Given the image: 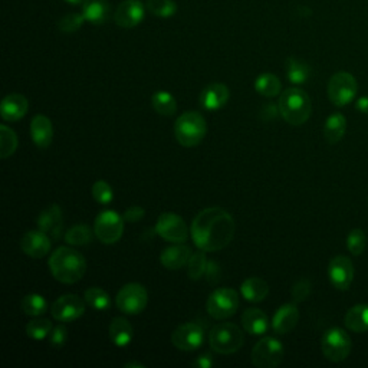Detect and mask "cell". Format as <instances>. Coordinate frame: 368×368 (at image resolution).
Masks as SVG:
<instances>
[{
  "label": "cell",
  "instance_id": "cell-1",
  "mask_svg": "<svg viewBox=\"0 0 368 368\" xmlns=\"http://www.w3.org/2000/svg\"><path fill=\"white\" fill-rule=\"evenodd\" d=\"M235 230L232 214L222 207H207L193 219L190 233L198 249L218 252L233 240Z\"/></svg>",
  "mask_w": 368,
  "mask_h": 368
},
{
  "label": "cell",
  "instance_id": "cell-2",
  "mask_svg": "<svg viewBox=\"0 0 368 368\" xmlns=\"http://www.w3.org/2000/svg\"><path fill=\"white\" fill-rule=\"evenodd\" d=\"M49 271L54 278L60 282L72 285L81 281L87 272L85 257L75 249L60 246L49 257Z\"/></svg>",
  "mask_w": 368,
  "mask_h": 368
},
{
  "label": "cell",
  "instance_id": "cell-3",
  "mask_svg": "<svg viewBox=\"0 0 368 368\" xmlns=\"http://www.w3.org/2000/svg\"><path fill=\"white\" fill-rule=\"evenodd\" d=\"M278 106L281 117L294 127L305 124L312 113L311 98L301 88H288L284 91Z\"/></svg>",
  "mask_w": 368,
  "mask_h": 368
},
{
  "label": "cell",
  "instance_id": "cell-4",
  "mask_svg": "<svg viewBox=\"0 0 368 368\" xmlns=\"http://www.w3.org/2000/svg\"><path fill=\"white\" fill-rule=\"evenodd\" d=\"M207 134V122L200 113L181 114L174 124V137L180 146L192 148L200 144Z\"/></svg>",
  "mask_w": 368,
  "mask_h": 368
},
{
  "label": "cell",
  "instance_id": "cell-5",
  "mask_svg": "<svg viewBox=\"0 0 368 368\" xmlns=\"http://www.w3.org/2000/svg\"><path fill=\"white\" fill-rule=\"evenodd\" d=\"M244 343L242 330L232 322H220L214 325L209 334L210 348L220 356H230L238 352Z\"/></svg>",
  "mask_w": 368,
  "mask_h": 368
},
{
  "label": "cell",
  "instance_id": "cell-6",
  "mask_svg": "<svg viewBox=\"0 0 368 368\" xmlns=\"http://www.w3.org/2000/svg\"><path fill=\"white\" fill-rule=\"evenodd\" d=\"M239 294L232 288H220L210 294L206 310L214 319H227L233 317L239 308Z\"/></svg>",
  "mask_w": 368,
  "mask_h": 368
},
{
  "label": "cell",
  "instance_id": "cell-7",
  "mask_svg": "<svg viewBox=\"0 0 368 368\" xmlns=\"http://www.w3.org/2000/svg\"><path fill=\"white\" fill-rule=\"evenodd\" d=\"M148 303V292L141 284H127L122 286L115 298L117 308L127 315L141 314Z\"/></svg>",
  "mask_w": 368,
  "mask_h": 368
},
{
  "label": "cell",
  "instance_id": "cell-8",
  "mask_svg": "<svg viewBox=\"0 0 368 368\" xmlns=\"http://www.w3.org/2000/svg\"><path fill=\"white\" fill-rule=\"evenodd\" d=\"M349 335L341 328L328 330L321 341V349L324 357L332 363L344 361L351 352Z\"/></svg>",
  "mask_w": 368,
  "mask_h": 368
},
{
  "label": "cell",
  "instance_id": "cell-9",
  "mask_svg": "<svg viewBox=\"0 0 368 368\" xmlns=\"http://www.w3.org/2000/svg\"><path fill=\"white\" fill-rule=\"evenodd\" d=\"M285 356L284 345L273 336H265L252 349V364L257 368L278 367Z\"/></svg>",
  "mask_w": 368,
  "mask_h": 368
},
{
  "label": "cell",
  "instance_id": "cell-10",
  "mask_svg": "<svg viewBox=\"0 0 368 368\" xmlns=\"http://www.w3.org/2000/svg\"><path fill=\"white\" fill-rule=\"evenodd\" d=\"M124 218L113 210L101 211L94 223V232L104 244L117 243L124 233Z\"/></svg>",
  "mask_w": 368,
  "mask_h": 368
},
{
  "label": "cell",
  "instance_id": "cell-11",
  "mask_svg": "<svg viewBox=\"0 0 368 368\" xmlns=\"http://www.w3.org/2000/svg\"><path fill=\"white\" fill-rule=\"evenodd\" d=\"M357 80L348 72H336L328 82V98L336 106H345L357 95Z\"/></svg>",
  "mask_w": 368,
  "mask_h": 368
},
{
  "label": "cell",
  "instance_id": "cell-12",
  "mask_svg": "<svg viewBox=\"0 0 368 368\" xmlns=\"http://www.w3.org/2000/svg\"><path fill=\"white\" fill-rule=\"evenodd\" d=\"M156 233L172 243H184L189 238V229L179 214L176 213H163L156 223Z\"/></svg>",
  "mask_w": 368,
  "mask_h": 368
},
{
  "label": "cell",
  "instance_id": "cell-13",
  "mask_svg": "<svg viewBox=\"0 0 368 368\" xmlns=\"http://www.w3.org/2000/svg\"><path fill=\"white\" fill-rule=\"evenodd\" d=\"M205 340L206 332L203 327L196 324V322L183 324L172 334V344L180 351H196L203 345Z\"/></svg>",
  "mask_w": 368,
  "mask_h": 368
},
{
  "label": "cell",
  "instance_id": "cell-14",
  "mask_svg": "<svg viewBox=\"0 0 368 368\" xmlns=\"http://www.w3.org/2000/svg\"><path fill=\"white\" fill-rule=\"evenodd\" d=\"M85 312V302L73 294L59 297L51 308L52 317L59 322H73Z\"/></svg>",
  "mask_w": 368,
  "mask_h": 368
},
{
  "label": "cell",
  "instance_id": "cell-15",
  "mask_svg": "<svg viewBox=\"0 0 368 368\" xmlns=\"http://www.w3.org/2000/svg\"><path fill=\"white\" fill-rule=\"evenodd\" d=\"M146 16V6L141 0H124L114 13V21L119 27L131 29L140 25Z\"/></svg>",
  "mask_w": 368,
  "mask_h": 368
},
{
  "label": "cell",
  "instance_id": "cell-16",
  "mask_svg": "<svg viewBox=\"0 0 368 368\" xmlns=\"http://www.w3.org/2000/svg\"><path fill=\"white\" fill-rule=\"evenodd\" d=\"M328 276L334 288L340 290H347L354 278V266L349 257L335 256L328 265Z\"/></svg>",
  "mask_w": 368,
  "mask_h": 368
},
{
  "label": "cell",
  "instance_id": "cell-17",
  "mask_svg": "<svg viewBox=\"0 0 368 368\" xmlns=\"http://www.w3.org/2000/svg\"><path fill=\"white\" fill-rule=\"evenodd\" d=\"M52 239L42 230H29L21 239V249L25 255L34 259L45 257L51 251Z\"/></svg>",
  "mask_w": 368,
  "mask_h": 368
},
{
  "label": "cell",
  "instance_id": "cell-18",
  "mask_svg": "<svg viewBox=\"0 0 368 368\" xmlns=\"http://www.w3.org/2000/svg\"><path fill=\"white\" fill-rule=\"evenodd\" d=\"M38 227L52 240H58L64 230V214L58 205L46 207L38 218Z\"/></svg>",
  "mask_w": 368,
  "mask_h": 368
},
{
  "label": "cell",
  "instance_id": "cell-19",
  "mask_svg": "<svg viewBox=\"0 0 368 368\" xmlns=\"http://www.w3.org/2000/svg\"><path fill=\"white\" fill-rule=\"evenodd\" d=\"M230 91L225 84L214 82L200 92V105L207 111H218L227 104Z\"/></svg>",
  "mask_w": 368,
  "mask_h": 368
},
{
  "label": "cell",
  "instance_id": "cell-20",
  "mask_svg": "<svg viewBox=\"0 0 368 368\" xmlns=\"http://www.w3.org/2000/svg\"><path fill=\"white\" fill-rule=\"evenodd\" d=\"M30 138L39 150H46L52 144L54 127L48 117L38 114L32 118L30 121Z\"/></svg>",
  "mask_w": 368,
  "mask_h": 368
},
{
  "label": "cell",
  "instance_id": "cell-21",
  "mask_svg": "<svg viewBox=\"0 0 368 368\" xmlns=\"http://www.w3.org/2000/svg\"><path fill=\"white\" fill-rule=\"evenodd\" d=\"M299 321V311L295 303H285L275 312L272 318V328L276 334L285 335L292 331Z\"/></svg>",
  "mask_w": 368,
  "mask_h": 368
},
{
  "label": "cell",
  "instance_id": "cell-22",
  "mask_svg": "<svg viewBox=\"0 0 368 368\" xmlns=\"http://www.w3.org/2000/svg\"><path fill=\"white\" fill-rule=\"evenodd\" d=\"M27 110L29 102L26 97L18 94V92L9 94L3 98L2 104H0V114H2V118L8 122H16L22 119L26 115Z\"/></svg>",
  "mask_w": 368,
  "mask_h": 368
},
{
  "label": "cell",
  "instance_id": "cell-23",
  "mask_svg": "<svg viewBox=\"0 0 368 368\" xmlns=\"http://www.w3.org/2000/svg\"><path fill=\"white\" fill-rule=\"evenodd\" d=\"M192 249L184 243H176L173 246L167 248L160 255V262L165 269L177 271L189 264V259L192 256Z\"/></svg>",
  "mask_w": 368,
  "mask_h": 368
},
{
  "label": "cell",
  "instance_id": "cell-24",
  "mask_svg": "<svg viewBox=\"0 0 368 368\" xmlns=\"http://www.w3.org/2000/svg\"><path fill=\"white\" fill-rule=\"evenodd\" d=\"M111 6L108 0H84L82 14L87 22L92 25H102L110 18Z\"/></svg>",
  "mask_w": 368,
  "mask_h": 368
},
{
  "label": "cell",
  "instance_id": "cell-25",
  "mask_svg": "<svg viewBox=\"0 0 368 368\" xmlns=\"http://www.w3.org/2000/svg\"><path fill=\"white\" fill-rule=\"evenodd\" d=\"M110 338L111 343L119 348H126L131 344L134 338V330L133 325L127 321V318L117 317L111 321Z\"/></svg>",
  "mask_w": 368,
  "mask_h": 368
},
{
  "label": "cell",
  "instance_id": "cell-26",
  "mask_svg": "<svg viewBox=\"0 0 368 368\" xmlns=\"http://www.w3.org/2000/svg\"><path fill=\"white\" fill-rule=\"evenodd\" d=\"M242 325L251 335H264L269 328V321L264 311L249 308L242 314Z\"/></svg>",
  "mask_w": 368,
  "mask_h": 368
},
{
  "label": "cell",
  "instance_id": "cell-27",
  "mask_svg": "<svg viewBox=\"0 0 368 368\" xmlns=\"http://www.w3.org/2000/svg\"><path fill=\"white\" fill-rule=\"evenodd\" d=\"M242 297L248 302H262L269 294V285L265 279L251 276L246 281H243L240 286Z\"/></svg>",
  "mask_w": 368,
  "mask_h": 368
},
{
  "label": "cell",
  "instance_id": "cell-28",
  "mask_svg": "<svg viewBox=\"0 0 368 368\" xmlns=\"http://www.w3.org/2000/svg\"><path fill=\"white\" fill-rule=\"evenodd\" d=\"M347 130V119L343 114L334 113L325 121L324 137L328 144H336L343 140Z\"/></svg>",
  "mask_w": 368,
  "mask_h": 368
},
{
  "label": "cell",
  "instance_id": "cell-29",
  "mask_svg": "<svg viewBox=\"0 0 368 368\" xmlns=\"http://www.w3.org/2000/svg\"><path fill=\"white\" fill-rule=\"evenodd\" d=\"M345 325L348 330L357 334L368 331V305L360 303L348 310L345 315Z\"/></svg>",
  "mask_w": 368,
  "mask_h": 368
},
{
  "label": "cell",
  "instance_id": "cell-30",
  "mask_svg": "<svg viewBox=\"0 0 368 368\" xmlns=\"http://www.w3.org/2000/svg\"><path fill=\"white\" fill-rule=\"evenodd\" d=\"M286 76L289 82H292L295 85H302L310 80L311 67L308 64H305L301 59L289 58L286 60Z\"/></svg>",
  "mask_w": 368,
  "mask_h": 368
},
{
  "label": "cell",
  "instance_id": "cell-31",
  "mask_svg": "<svg viewBox=\"0 0 368 368\" xmlns=\"http://www.w3.org/2000/svg\"><path fill=\"white\" fill-rule=\"evenodd\" d=\"M281 81L276 75L273 73H262L259 75L255 81V91L259 95L266 97V98H273L276 95L281 94Z\"/></svg>",
  "mask_w": 368,
  "mask_h": 368
},
{
  "label": "cell",
  "instance_id": "cell-32",
  "mask_svg": "<svg viewBox=\"0 0 368 368\" xmlns=\"http://www.w3.org/2000/svg\"><path fill=\"white\" fill-rule=\"evenodd\" d=\"M152 108L163 117H173L177 113L176 98L167 91H157L151 97Z\"/></svg>",
  "mask_w": 368,
  "mask_h": 368
},
{
  "label": "cell",
  "instance_id": "cell-33",
  "mask_svg": "<svg viewBox=\"0 0 368 368\" xmlns=\"http://www.w3.org/2000/svg\"><path fill=\"white\" fill-rule=\"evenodd\" d=\"M95 232L88 225H75L65 233V242L72 246H85L92 242Z\"/></svg>",
  "mask_w": 368,
  "mask_h": 368
},
{
  "label": "cell",
  "instance_id": "cell-34",
  "mask_svg": "<svg viewBox=\"0 0 368 368\" xmlns=\"http://www.w3.org/2000/svg\"><path fill=\"white\" fill-rule=\"evenodd\" d=\"M84 299L91 306V308H94L95 311H108L111 308L110 295L106 294L104 289H101L98 286L88 288L85 290Z\"/></svg>",
  "mask_w": 368,
  "mask_h": 368
},
{
  "label": "cell",
  "instance_id": "cell-35",
  "mask_svg": "<svg viewBox=\"0 0 368 368\" xmlns=\"http://www.w3.org/2000/svg\"><path fill=\"white\" fill-rule=\"evenodd\" d=\"M18 135L8 126H0V157L9 159L18 150Z\"/></svg>",
  "mask_w": 368,
  "mask_h": 368
},
{
  "label": "cell",
  "instance_id": "cell-36",
  "mask_svg": "<svg viewBox=\"0 0 368 368\" xmlns=\"http://www.w3.org/2000/svg\"><path fill=\"white\" fill-rule=\"evenodd\" d=\"M21 308L27 317H41L48 310V302L39 294H30L22 299Z\"/></svg>",
  "mask_w": 368,
  "mask_h": 368
},
{
  "label": "cell",
  "instance_id": "cell-37",
  "mask_svg": "<svg viewBox=\"0 0 368 368\" xmlns=\"http://www.w3.org/2000/svg\"><path fill=\"white\" fill-rule=\"evenodd\" d=\"M209 260L205 251L196 252L190 256L187 264V275L192 281H198L207 271Z\"/></svg>",
  "mask_w": 368,
  "mask_h": 368
},
{
  "label": "cell",
  "instance_id": "cell-38",
  "mask_svg": "<svg viewBox=\"0 0 368 368\" xmlns=\"http://www.w3.org/2000/svg\"><path fill=\"white\" fill-rule=\"evenodd\" d=\"M52 330H54L52 322L49 319H45V318L30 321V322H27V325H26L27 336L35 341L45 340L46 336L51 335Z\"/></svg>",
  "mask_w": 368,
  "mask_h": 368
},
{
  "label": "cell",
  "instance_id": "cell-39",
  "mask_svg": "<svg viewBox=\"0 0 368 368\" xmlns=\"http://www.w3.org/2000/svg\"><path fill=\"white\" fill-rule=\"evenodd\" d=\"M147 9L154 16L168 19L176 14L177 5L174 0H147Z\"/></svg>",
  "mask_w": 368,
  "mask_h": 368
},
{
  "label": "cell",
  "instance_id": "cell-40",
  "mask_svg": "<svg viewBox=\"0 0 368 368\" xmlns=\"http://www.w3.org/2000/svg\"><path fill=\"white\" fill-rule=\"evenodd\" d=\"M91 192L92 197H94L100 205H110L114 198L113 187L110 186V183L105 180H98L92 184Z\"/></svg>",
  "mask_w": 368,
  "mask_h": 368
},
{
  "label": "cell",
  "instance_id": "cell-41",
  "mask_svg": "<svg viewBox=\"0 0 368 368\" xmlns=\"http://www.w3.org/2000/svg\"><path fill=\"white\" fill-rule=\"evenodd\" d=\"M85 22V18L82 13H71V14H65L64 18H60L58 21V29L60 32L65 34H73L78 30Z\"/></svg>",
  "mask_w": 368,
  "mask_h": 368
},
{
  "label": "cell",
  "instance_id": "cell-42",
  "mask_svg": "<svg viewBox=\"0 0 368 368\" xmlns=\"http://www.w3.org/2000/svg\"><path fill=\"white\" fill-rule=\"evenodd\" d=\"M365 244H367V238L363 230L361 229L351 230L347 238L348 251L354 256H360L365 249Z\"/></svg>",
  "mask_w": 368,
  "mask_h": 368
},
{
  "label": "cell",
  "instance_id": "cell-43",
  "mask_svg": "<svg viewBox=\"0 0 368 368\" xmlns=\"http://www.w3.org/2000/svg\"><path fill=\"white\" fill-rule=\"evenodd\" d=\"M311 282L308 279H301L298 281L294 286H292V292H290V295H292V299L295 303L298 302H303L306 298L310 297L311 294Z\"/></svg>",
  "mask_w": 368,
  "mask_h": 368
},
{
  "label": "cell",
  "instance_id": "cell-44",
  "mask_svg": "<svg viewBox=\"0 0 368 368\" xmlns=\"http://www.w3.org/2000/svg\"><path fill=\"white\" fill-rule=\"evenodd\" d=\"M68 340V331H67V327L65 325H56L52 332H51V336H49V341H51V345L54 348H62L65 345Z\"/></svg>",
  "mask_w": 368,
  "mask_h": 368
},
{
  "label": "cell",
  "instance_id": "cell-45",
  "mask_svg": "<svg viewBox=\"0 0 368 368\" xmlns=\"http://www.w3.org/2000/svg\"><path fill=\"white\" fill-rule=\"evenodd\" d=\"M146 216V210L141 207V206H131L126 210L124 213V220L128 222V223H135V222H140L143 220Z\"/></svg>",
  "mask_w": 368,
  "mask_h": 368
},
{
  "label": "cell",
  "instance_id": "cell-46",
  "mask_svg": "<svg viewBox=\"0 0 368 368\" xmlns=\"http://www.w3.org/2000/svg\"><path fill=\"white\" fill-rule=\"evenodd\" d=\"M193 365L197 368H211L214 365V361L210 354H203L193 361Z\"/></svg>",
  "mask_w": 368,
  "mask_h": 368
},
{
  "label": "cell",
  "instance_id": "cell-47",
  "mask_svg": "<svg viewBox=\"0 0 368 368\" xmlns=\"http://www.w3.org/2000/svg\"><path fill=\"white\" fill-rule=\"evenodd\" d=\"M206 275H207V279H210L211 282L216 281L219 278V266H218L216 262H213V260H209Z\"/></svg>",
  "mask_w": 368,
  "mask_h": 368
},
{
  "label": "cell",
  "instance_id": "cell-48",
  "mask_svg": "<svg viewBox=\"0 0 368 368\" xmlns=\"http://www.w3.org/2000/svg\"><path fill=\"white\" fill-rule=\"evenodd\" d=\"M357 110L363 114L368 115V97H363L358 100L357 102Z\"/></svg>",
  "mask_w": 368,
  "mask_h": 368
},
{
  "label": "cell",
  "instance_id": "cell-49",
  "mask_svg": "<svg viewBox=\"0 0 368 368\" xmlns=\"http://www.w3.org/2000/svg\"><path fill=\"white\" fill-rule=\"evenodd\" d=\"M126 368H133V367H138V368H144V364H141V363H137V361H133V363H127L126 365H124Z\"/></svg>",
  "mask_w": 368,
  "mask_h": 368
},
{
  "label": "cell",
  "instance_id": "cell-50",
  "mask_svg": "<svg viewBox=\"0 0 368 368\" xmlns=\"http://www.w3.org/2000/svg\"><path fill=\"white\" fill-rule=\"evenodd\" d=\"M65 2H68V3L73 5V6H76V5H81V3L84 2V0H65Z\"/></svg>",
  "mask_w": 368,
  "mask_h": 368
}]
</instances>
